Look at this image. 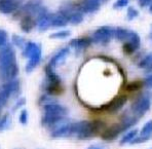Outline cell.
Returning a JSON list of instances; mask_svg holds the SVG:
<instances>
[{
	"label": "cell",
	"mask_w": 152,
	"mask_h": 149,
	"mask_svg": "<svg viewBox=\"0 0 152 149\" xmlns=\"http://www.w3.org/2000/svg\"><path fill=\"white\" fill-rule=\"evenodd\" d=\"M106 129L104 123L101 121H80L72 122V134L71 138H75L80 141L91 140L97 135L102 134Z\"/></svg>",
	"instance_id": "6da1fadb"
},
{
	"label": "cell",
	"mask_w": 152,
	"mask_h": 149,
	"mask_svg": "<svg viewBox=\"0 0 152 149\" xmlns=\"http://www.w3.org/2000/svg\"><path fill=\"white\" fill-rule=\"evenodd\" d=\"M41 90L44 94H48L53 97L63 94L64 85L61 76L56 72V69H53L46 65L44 69V78L41 82Z\"/></svg>",
	"instance_id": "7a4b0ae2"
},
{
	"label": "cell",
	"mask_w": 152,
	"mask_h": 149,
	"mask_svg": "<svg viewBox=\"0 0 152 149\" xmlns=\"http://www.w3.org/2000/svg\"><path fill=\"white\" fill-rule=\"evenodd\" d=\"M21 92V83L19 79L0 83V107L3 109L8 104L10 99L19 98L18 94Z\"/></svg>",
	"instance_id": "3957f363"
},
{
	"label": "cell",
	"mask_w": 152,
	"mask_h": 149,
	"mask_svg": "<svg viewBox=\"0 0 152 149\" xmlns=\"http://www.w3.org/2000/svg\"><path fill=\"white\" fill-rule=\"evenodd\" d=\"M152 103V94L150 92H146L142 94L137 100L134 101L131 106V112L138 118H141L147 111L150 109Z\"/></svg>",
	"instance_id": "277c9868"
},
{
	"label": "cell",
	"mask_w": 152,
	"mask_h": 149,
	"mask_svg": "<svg viewBox=\"0 0 152 149\" xmlns=\"http://www.w3.org/2000/svg\"><path fill=\"white\" fill-rule=\"evenodd\" d=\"M15 64H18L15 50L12 44L8 43L0 50V69L10 67Z\"/></svg>",
	"instance_id": "5b68a950"
},
{
	"label": "cell",
	"mask_w": 152,
	"mask_h": 149,
	"mask_svg": "<svg viewBox=\"0 0 152 149\" xmlns=\"http://www.w3.org/2000/svg\"><path fill=\"white\" fill-rule=\"evenodd\" d=\"M72 122L70 118L67 117L64 119L57 128H55L53 131H50V136L53 139H65V138H71L72 134Z\"/></svg>",
	"instance_id": "8992f818"
},
{
	"label": "cell",
	"mask_w": 152,
	"mask_h": 149,
	"mask_svg": "<svg viewBox=\"0 0 152 149\" xmlns=\"http://www.w3.org/2000/svg\"><path fill=\"white\" fill-rule=\"evenodd\" d=\"M112 37H114V28L110 26H103L94 32L91 38L94 43L107 44L110 42Z\"/></svg>",
	"instance_id": "52a82bcc"
},
{
	"label": "cell",
	"mask_w": 152,
	"mask_h": 149,
	"mask_svg": "<svg viewBox=\"0 0 152 149\" xmlns=\"http://www.w3.org/2000/svg\"><path fill=\"white\" fill-rule=\"evenodd\" d=\"M42 115H46V116H61L66 117L69 114V110L67 107L62 105L59 102H55V103H50L48 105H44L41 107Z\"/></svg>",
	"instance_id": "ba28073f"
},
{
	"label": "cell",
	"mask_w": 152,
	"mask_h": 149,
	"mask_svg": "<svg viewBox=\"0 0 152 149\" xmlns=\"http://www.w3.org/2000/svg\"><path fill=\"white\" fill-rule=\"evenodd\" d=\"M69 55H70V47H69V46L62 47L61 50H58V52L50 58V60L48 63V66H50V67H51L53 69L58 68L60 65H62V64L66 61V59L68 58Z\"/></svg>",
	"instance_id": "9c48e42d"
},
{
	"label": "cell",
	"mask_w": 152,
	"mask_h": 149,
	"mask_svg": "<svg viewBox=\"0 0 152 149\" xmlns=\"http://www.w3.org/2000/svg\"><path fill=\"white\" fill-rule=\"evenodd\" d=\"M141 45V38L137 32L132 30L131 36L124 43V50L127 55H131L139 50Z\"/></svg>",
	"instance_id": "30bf717a"
},
{
	"label": "cell",
	"mask_w": 152,
	"mask_h": 149,
	"mask_svg": "<svg viewBox=\"0 0 152 149\" xmlns=\"http://www.w3.org/2000/svg\"><path fill=\"white\" fill-rule=\"evenodd\" d=\"M23 0H0V12L10 15L18 12L22 6Z\"/></svg>",
	"instance_id": "8fae6325"
},
{
	"label": "cell",
	"mask_w": 152,
	"mask_h": 149,
	"mask_svg": "<svg viewBox=\"0 0 152 149\" xmlns=\"http://www.w3.org/2000/svg\"><path fill=\"white\" fill-rule=\"evenodd\" d=\"M127 102V98L124 95H120L115 97L113 100H111L108 104L106 105V111L109 113H117L118 111H120L122 108L124 107V105Z\"/></svg>",
	"instance_id": "7c38bea8"
},
{
	"label": "cell",
	"mask_w": 152,
	"mask_h": 149,
	"mask_svg": "<svg viewBox=\"0 0 152 149\" xmlns=\"http://www.w3.org/2000/svg\"><path fill=\"white\" fill-rule=\"evenodd\" d=\"M124 132L120 126L119 123H114L112 126L106 128L101 134V138L104 141H113V140L117 139L118 136Z\"/></svg>",
	"instance_id": "4fadbf2b"
},
{
	"label": "cell",
	"mask_w": 152,
	"mask_h": 149,
	"mask_svg": "<svg viewBox=\"0 0 152 149\" xmlns=\"http://www.w3.org/2000/svg\"><path fill=\"white\" fill-rule=\"evenodd\" d=\"M152 138V121H147L140 132L139 137H136L129 144H140L148 141Z\"/></svg>",
	"instance_id": "5bb4252c"
},
{
	"label": "cell",
	"mask_w": 152,
	"mask_h": 149,
	"mask_svg": "<svg viewBox=\"0 0 152 149\" xmlns=\"http://www.w3.org/2000/svg\"><path fill=\"white\" fill-rule=\"evenodd\" d=\"M100 0H83L79 5V10L84 14H93L100 9Z\"/></svg>",
	"instance_id": "9a60e30c"
},
{
	"label": "cell",
	"mask_w": 152,
	"mask_h": 149,
	"mask_svg": "<svg viewBox=\"0 0 152 149\" xmlns=\"http://www.w3.org/2000/svg\"><path fill=\"white\" fill-rule=\"evenodd\" d=\"M41 59H42V50H38V52H36L35 54H33L31 56L29 59H27L28 61H27V64L25 66L26 72L27 73L33 72V71L38 67V65L40 64Z\"/></svg>",
	"instance_id": "2e32d148"
},
{
	"label": "cell",
	"mask_w": 152,
	"mask_h": 149,
	"mask_svg": "<svg viewBox=\"0 0 152 149\" xmlns=\"http://www.w3.org/2000/svg\"><path fill=\"white\" fill-rule=\"evenodd\" d=\"M91 43H93V40L91 37H79V38L72 39L69 43V47H72L75 50L79 52V50L88 48Z\"/></svg>",
	"instance_id": "e0dca14e"
},
{
	"label": "cell",
	"mask_w": 152,
	"mask_h": 149,
	"mask_svg": "<svg viewBox=\"0 0 152 149\" xmlns=\"http://www.w3.org/2000/svg\"><path fill=\"white\" fill-rule=\"evenodd\" d=\"M20 26L24 33H30L34 27H36V19L30 15H23L20 21Z\"/></svg>",
	"instance_id": "ac0fdd59"
},
{
	"label": "cell",
	"mask_w": 152,
	"mask_h": 149,
	"mask_svg": "<svg viewBox=\"0 0 152 149\" xmlns=\"http://www.w3.org/2000/svg\"><path fill=\"white\" fill-rule=\"evenodd\" d=\"M138 121H139V118L136 117L132 112H126V113H124V116L121 117L119 124H120V126H121L122 131L126 132V131L131 129L133 126H135L138 122Z\"/></svg>",
	"instance_id": "d6986e66"
},
{
	"label": "cell",
	"mask_w": 152,
	"mask_h": 149,
	"mask_svg": "<svg viewBox=\"0 0 152 149\" xmlns=\"http://www.w3.org/2000/svg\"><path fill=\"white\" fill-rule=\"evenodd\" d=\"M51 19H53V14L46 12L36 21V27L39 32H44L48 30L51 27Z\"/></svg>",
	"instance_id": "ffe728a7"
},
{
	"label": "cell",
	"mask_w": 152,
	"mask_h": 149,
	"mask_svg": "<svg viewBox=\"0 0 152 149\" xmlns=\"http://www.w3.org/2000/svg\"><path fill=\"white\" fill-rule=\"evenodd\" d=\"M69 24L68 18L61 12L53 14V19H51V27L53 28H63Z\"/></svg>",
	"instance_id": "44dd1931"
},
{
	"label": "cell",
	"mask_w": 152,
	"mask_h": 149,
	"mask_svg": "<svg viewBox=\"0 0 152 149\" xmlns=\"http://www.w3.org/2000/svg\"><path fill=\"white\" fill-rule=\"evenodd\" d=\"M131 33H132V30H129V29H126V28L117 27L114 29V37H115L117 40L122 41V42H126L127 39L129 38Z\"/></svg>",
	"instance_id": "7402d4cb"
},
{
	"label": "cell",
	"mask_w": 152,
	"mask_h": 149,
	"mask_svg": "<svg viewBox=\"0 0 152 149\" xmlns=\"http://www.w3.org/2000/svg\"><path fill=\"white\" fill-rule=\"evenodd\" d=\"M83 21V15L79 9H76L68 15V22L72 25H79Z\"/></svg>",
	"instance_id": "603a6c76"
},
{
	"label": "cell",
	"mask_w": 152,
	"mask_h": 149,
	"mask_svg": "<svg viewBox=\"0 0 152 149\" xmlns=\"http://www.w3.org/2000/svg\"><path fill=\"white\" fill-rule=\"evenodd\" d=\"M139 67L146 72H151L152 71V54H148L145 56L141 62L139 63Z\"/></svg>",
	"instance_id": "cb8c5ba5"
},
{
	"label": "cell",
	"mask_w": 152,
	"mask_h": 149,
	"mask_svg": "<svg viewBox=\"0 0 152 149\" xmlns=\"http://www.w3.org/2000/svg\"><path fill=\"white\" fill-rule=\"evenodd\" d=\"M10 124H12V116L10 113L2 114L0 117V132H4L10 129Z\"/></svg>",
	"instance_id": "d4e9b609"
},
{
	"label": "cell",
	"mask_w": 152,
	"mask_h": 149,
	"mask_svg": "<svg viewBox=\"0 0 152 149\" xmlns=\"http://www.w3.org/2000/svg\"><path fill=\"white\" fill-rule=\"evenodd\" d=\"M137 134H138V130H132V131H129L127 133H126V135L122 137L121 141H120V145H126L127 143H131L136 137H137Z\"/></svg>",
	"instance_id": "484cf974"
},
{
	"label": "cell",
	"mask_w": 152,
	"mask_h": 149,
	"mask_svg": "<svg viewBox=\"0 0 152 149\" xmlns=\"http://www.w3.org/2000/svg\"><path fill=\"white\" fill-rule=\"evenodd\" d=\"M55 102H59V101H58L55 97L50 96L48 94H43L39 98V100H38V103H39L40 107H42V106H44V105H48V104H50V103H55Z\"/></svg>",
	"instance_id": "4316f807"
},
{
	"label": "cell",
	"mask_w": 152,
	"mask_h": 149,
	"mask_svg": "<svg viewBox=\"0 0 152 149\" xmlns=\"http://www.w3.org/2000/svg\"><path fill=\"white\" fill-rule=\"evenodd\" d=\"M12 45L17 46L18 48H22V50H23L25 44L27 43L25 38H24L23 36H21V35H18V34L12 35Z\"/></svg>",
	"instance_id": "83f0119b"
},
{
	"label": "cell",
	"mask_w": 152,
	"mask_h": 149,
	"mask_svg": "<svg viewBox=\"0 0 152 149\" xmlns=\"http://www.w3.org/2000/svg\"><path fill=\"white\" fill-rule=\"evenodd\" d=\"M71 35V31L69 30H61L58 32L51 33L50 35V38L51 39H65Z\"/></svg>",
	"instance_id": "f1b7e54d"
},
{
	"label": "cell",
	"mask_w": 152,
	"mask_h": 149,
	"mask_svg": "<svg viewBox=\"0 0 152 149\" xmlns=\"http://www.w3.org/2000/svg\"><path fill=\"white\" fill-rule=\"evenodd\" d=\"M29 121V112L26 108L21 109L19 114V122L22 124V126H26Z\"/></svg>",
	"instance_id": "f546056e"
},
{
	"label": "cell",
	"mask_w": 152,
	"mask_h": 149,
	"mask_svg": "<svg viewBox=\"0 0 152 149\" xmlns=\"http://www.w3.org/2000/svg\"><path fill=\"white\" fill-rule=\"evenodd\" d=\"M25 105H26L25 98H18L12 106V112H15V111L20 110V109H23L25 107Z\"/></svg>",
	"instance_id": "4dcf8cb0"
},
{
	"label": "cell",
	"mask_w": 152,
	"mask_h": 149,
	"mask_svg": "<svg viewBox=\"0 0 152 149\" xmlns=\"http://www.w3.org/2000/svg\"><path fill=\"white\" fill-rule=\"evenodd\" d=\"M8 44V36H7V32L3 29H0V50L2 47Z\"/></svg>",
	"instance_id": "1f68e13d"
},
{
	"label": "cell",
	"mask_w": 152,
	"mask_h": 149,
	"mask_svg": "<svg viewBox=\"0 0 152 149\" xmlns=\"http://www.w3.org/2000/svg\"><path fill=\"white\" fill-rule=\"evenodd\" d=\"M142 86H143L142 81H134L129 83V85L126 86V90L129 92H136V91H139Z\"/></svg>",
	"instance_id": "d6a6232c"
},
{
	"label": "cell",
	"mask_w": 152,
	"mask_h": 149,
	"mask_svg": "<svg viewBox=\"0 0 152 149\" xmlns=\"http://www.w3.org/2000/svg\"><path fill=\"white\" fill-rule=\"evenodd\" d=\"M138 15H139V12H138L135 7H133V6H129V7L127 8L126 17H127V20H129V21H132V20L136 19Z\"/></svg>",
	"instance_id": "836d02e7"
},
{
	"label": "cell",
	"mask_w": 152,
	"mask_h": 149,
	"mask_svg": "<svg viewBox=\"0 0 152 149\" xmlns=\"http://www.w3.org/2000/svg\"><path fill=\"white\" fill-rule=\"evenodd\" d=\"M129 0H116L113 4V7L116 8V9L117 8H124L129 5Z\"/></svg>",
	"instance_id": "e575fe53"
},
{
	"label": "cell",
	"mask_w": 152,
	"mask_h": 149,
	"mask_svg": "<svg viewBox=\"0 0 152 149\" xmlns=\"http://www.w3.org/2000/svg\"><path fill=\"white\" fill-rule=\"evenodd\" d=\"M143 85L146 86L147 88H152V73L145 77L144 81H143Z\"/></svg>",
	"instance_id": "d590c367"
},
{
	"label": "cell",
	"mask_w": 152,
	"mask_h": 149,
	"mask_svg": "<svg viewBox=\"0 0 152 149\" xmlns=\"http://www.w3.org/2000/svg\"><path fill=\"white\" fill-rule=\"evenodd\" d=\"M138 2V4L141 7H147V6L150 5V3L152 2V0H136Z\"/></svg>",
	"instance_id": "8d00e7d4"
},
{
	"label": "cell",
	"mask_w": 152,
	"mask_h": 149,
	"mask_svg": "<svg viewBox=\"0 0 152 149\" xmlns=\"http://www.w3.org/2000/svg\"><path fill=\"white\" fill-rule=\"evenodd\" d=\"M86 149H108V148L103 145V144H93V145L88 146Z\"/></svg>",
	"instance_id": "74e56055"
},
{
	"label": "cell",
	"mask_w": 152,
	"mask_h": 149,
	"mask_svg": "<svg viewBox=\"0 0 152 149\" xmlns=\"http://www.w3.org/2000/svg\"><path fill=\"white\" fill-rule=\"evenodd\" d=\"M149 12H150V14H152V2L150 3V5H149Z\"/></svg>",
	"instance_id": "f35d334b"
},
{
	"label": "cell",
	"mask_w": 152,
	"mask_h": 149,
	"mask_svg": "<svg viewBox=\"0 0 152 149\" xmlns=\"http://www.w3.org/2000/svg\"><path fill=\"white\" fill-rule=\"evenodd\" d=\"M150 149H152V147H151V148H150Z\"/></svg>",
	"instance_id": "ab89813d"
},
{
	"label": "cell",
	"mask_w": 152,
	"mask_h": 149,
	"mask_svg": "<svg viewBox=\"0 0 152 149\" xmlns=\"http://www.w3.org/2000/svg\"><path fill=\"white\" fill-rule=\"evenodd\" d=\"M100 1H101V0H100Z\"/></svg>",
	"instance_id": "60d3db41"
}]
</instances>
